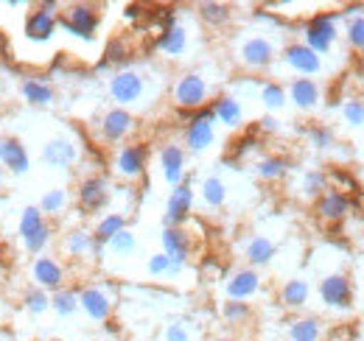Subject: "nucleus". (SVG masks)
<instances>
[{"label":"nucleus","instance_id":"f257e3e1","mask_svg":"<svg viewBox=\"0 0 364 341\" xmlns=\"http://www.w3.org/2000/svg\"><path fill=\"white\" fill-rule=\"evenodd\" d=\"M17 232H20V241H23V247H26L28 255H43L48 249V244H50V238H53L50 235L53 229H50L48 218L34 205L23 207L20 221H17Z\"/></svg>","mask_w":364,"mask_h":341},{"label":"nucleus","instance_id":"f03ea898","mask_svg":"<svg viewBox=\"0 0 364 341\" xmlns=\"http://www.w3.org/2000/svg\"><path fill=\"white\" fill-rule=\"evenodd\" d=\"M98 23H101V14L90 3H73L65 9V14H59V28L68 31L70 37H82V40H92Z\"/></svg>","mask_w":364,"mask_h":341},{"label":"nucleus","instance_id":"7ed1b4c3","mask_svg":"<svg viewBox=\"0 0 364 341\" xmlns=\"http://www.w3.org/2000/svg\"><path fill=\"white\" fill-rule=\"evenodd\" d=\"M109 98L127 109V107H137L146 98V76L140 70H118L109 79Z\"/></svg>","mask_w":364,"mask_h":341},{"label":"nucleus","instance_id":"20e7f679","mask_svg":"<svg viewBox=\"0 0 364 341\" xmlns=\"http://www.w3.org/2000/svg\"><path fill=\"white\" fill-rule=\"evenodd\" d=\"M216 140V118H213V109L210 107H202L191 115L188 126H185V146L191 151H208Z\"/></svg>","mask_w":364,"mask_h":341},{"label":"nucleus","instance_id":"39448f33","mask_svg":"<svg viewBox=\"0 0 364 341\" xmlns=\"http://www.w3.org/2000/svg\"><path fill=\"white\" fill-rule=\"evenodd\" d=\"M336 14H314L303 28V45L311 48L317 56L328 53L336 43Z\"/></svg>","mask_w":364,"mask_h":341},{"label":"nucleus","instance_id":"423d86ee","mask_svg":"<svg viewBox=\"0 0 364 341\" xmlns=\"http://www.w3.org/2000/svg\"><path fill=\"white\" fill-rule=\"evenodd\" d=\"M56 26H59L56 3H40V6H34L28 11L26 26H23V34H26L28 43H48L56 34Z\"/></svg>","mask_w":364,"mask_h":341},{"label":"nucleus","instance_id":"0eeeda50","mask_svg":"<svg viewBox=\"0 0 364 341\" xmlns=\"http://www.w3.org/2000/svg\"><path fill=\"white\" fill-rule=\"evenodd\" d=\"M274 56H277V48L269 37H264V34H252V37H244L241 43H238V62L244 65V67H250V70H264V67H269L274 62Z\"/></svg>","mask_w":364,"mask_h":341},{"label":"nucleus","instance_id":"6e6552de","mask_svg":"<svg viewBox=\"0 0 364 341\" xmlns=\"http://www.w3.org/2000/svg\"><path fill=\"white\" fill-rule=\"evenodd\" d=\"M171 95H174V104L177 107L196 112V109L205 107V101L210 95V85H208V79L202 73H185L180 82L174 85Z\"/></svg>","mask_w":364,"mask_h":341},{"label":"nucleus","instance_id":"1a4fd4ad","mask_svg":"<svg viewBox=\"0 0 364 341\" xmlns=\"http://www.w3.org/2000/svg\"><path fill=\"white\" fill-rule=\"evenodd\" d=\"M280 59H283V65L289 70L297 73V79H311V76L322 73V56H317L311 48H306L303 43L286 45L283 53H280Z\"/></svg>","mask_w":364,"mask_h":341},{"label":"nucleus","instance_id":"9d476101","mask_svg":"<svg viewBox=\"0 0 364 341\" xmlns=\"http://www.w3.org/2000/svg\"><path fill=\"white\" fill-rule=\"evenodd\" d=\"M65 277H68V271H65L62 260H56V257L50 255L34 257V263H31V280H34L37 288L53 294V291L65 288Z\"/></svg>","mask_w":364,"mask_h":341},{"label":"nucleus","instance_id":"9b49d317","mask_svg":"<svg viewBox=\"0 0 364 341\" xmlns=\"http://www.w3.org/2000/svg\"><path fill=\"white\" fill-rule=\"evenodd\" d=\"M109 196H112L109 182H107V176H101V173L85 176V179L79 182V205H82V210H87V213L104 210V207L109 205Z\"/></svg>","mask_w":364,"mask_h":341},{"label":"nucleus","instance_id":"f8f14e48","mask_svg":"<svg viewBox=\"0 0 364 341\" xmlns=\"http://www.w3.org/2000/svg\"><path fill=\"white\" fill-rule=\"evenodd\" d=\"M79 308L87 313V319H92V322H107L112 316L115 299L104 286H85L79 291Z\"/></svg>","mask_w":364,"mask_h":341},{"label":"nucleus","instance_id":"ddd939ff","mask_svg":"<svg viewBox=\"0 0 364 341\" xmlns=\"http://www.w3.org/2000/svg\"><path fill=\"white\" fill-rule=\"evenodd\" d=\"M76 160H79V146L68 134L50 137L46 146H43V163L50 166V168H73Z\"/></svg>","mask_w":364,"mask_h":341},{"label":"nucleus","instance_id":"4468645a","mask_svg":"<svg viewBox=\"0 0 364 341\" xmlns=\"http://www.w3.org/2000/svg\"><path fill=\"white\" fill-rule=\"evenodd\" d=\"M146 163H149V148L143 143H129V146H121L115 151V173L124 176V179H137L143 176L146 170Z\"/></svg>","mask_w":364,"mask_h":341},{"label":"nucleus","instance_id":"2eb2a0df","mask_svg":"<svg viewBox=\"0 0 364 341\" xmlns=\"http://www.w3.org/2000/svg\"><path fill=\"white\" fill-rule=\"evenodd\" d=\"M193 199H196V196H193L191 182H182L177 188H171L168 202H166V227H182V224L191 218Z\"/></svg>","mask_w":364,"mask_h":341},{"label":"nucleus","instance_id":"dca6fc26","mask_svg":"<svg viewBox=\"0 0 364 341\" xmlns=\"http://www.w3.org/2000/svg\"><path fill=\"white\" fill-rule=\"evenodd\" d=\"M0 168L14 173V176H20V173L31 168V154L23 146L20 137H11V134L0 137Z\"/></svg>","mask_w":364,"mask_h":341},{"label":"nucleus","instance_id":"f3484780","mask_svg":"<svg viewBox=\"0 0 364 341\" xmlns=\"http://www.w3.org/2000/svg\"><path fill=\"white\" fill-rule=\"evenodd\" d=\"M319 299L328 308H350L353 305V286L345 274H328L319 280Z\"/></svg>","mask_w":364,"mask_h":341},{"label":"nucleus","instance_id":"a211bd4d","mask_svg":"<svg viewBox=\"0 0 364 341\" xmlns=\"http://www.w3.org/2000/svg\"><path fill=\"white\" fill-rule=\"evenodd\" d=\"M98 131H101V137H104L107 143H121V140H127V137L135 131V118H132L129 109L115 107V109H109V112L101 118Z\"/></svg>","mask_w":364,"mask_h":341},{"label":"nucleus","instance_id":"6ab92c4d","mask_svg":"<svg viewBox=\"0 0 364 341\" xmlns=\"http://www.w3.org/2000/svg\"><path fill=\"white\" fill-rule=\"evenodd\" d=\"M225 291L228 299H238V302H247L250 297H255L261 291V274L255 269H235L225 283Z\"/></svg>","mask_w":364,"mask_h":341},{"label":"nucleus","instance_id":"aec40b11","mask_svg":"<svg viewBox=\"0 0 364 341\" xmlns=\"http://www.w3.org/2000/svg\"><path fill=\"white\" fill-rule=\"evenodd\" d=\"M160 170L171 188L182 185L185 182V148L177 143H166L160 148Z\"/></svg>","mask_w":364,"mask_h":341},{"label":"nucleus","instance_id":"412c9836","mask_svg":"<svg viewBox=\"0 0 364 341\" xmlns=\"http://www.w3.org/2000/svg\"><path fill=\"white\" fill-rule=\"evenodd\" d=\"M160 244H163V255H168L174 263H188L193 244H191V235L182 227H166L163 235H160Z\"/></svg>","mask_w":364,"mask_h":341},{"label":"nucleus","instance_id":"4be33fe9","mask_svg":"<svg viewBox=\"0 0 364 341\" xmlns=\"http://www.w3.org/2000/svg\"><path fill=\"white\" fill-rule=\"evenodd\" d=\"M286 98H289L297 109L309 112V109H314L319 104V85L314 79H291L289 87H286Z\"/></svg>","mask_w":364,"mask_h":341},{"label":"nucleus","instance_id":"5701e85b","mask_svg":"<svg viewBox=\"0 0 364 341\" xmlns=\"http://www.w3.org/2000/svg\"><path fill=\"white\" fill-rule=\"evenodd\" d=\"M350 210V202L342 190H325L317 199V213L322 221H342Z\"/></svg>","mask_w":364,"mask_h":341},{"label":"nucleus","instance_id":"b1692460","mask_svg":"<svg viewBox=\"0 0 364 341\" xmlns=\"http://www.w3.org/2000/svg\"><path fill=\"white\" fill-rule=\"evenodd\" d=\"M210 109H213V118L222 124V126H241V121H244V107H241V101L235 98V95H219L213 104H210Z\"/></svg>","mask_w":364,"mask_h":341},{"label":"nucleus","instance_id":"393cba45","mask_svg":"<svg viewBox=\"0 0 364 341\" xmlns=\"http://www.w3.org/2000/svg\"><path fill=\"white\" fill-rule=\"evenodd\" d=\"M274 252H277V247H274L272 238H267V235H255V238H250L247 247H244V257H247L250 269H261V266L272 263Z\"/></svg>","mask_w":364,"mask_h":341},{"label":"nucleus","instance_id":"a878e982","mask_svg":"<svg viewBox=\"0 0 364 341\" xmlns=\"http://www.w3.org/2000/svg\"><path fill=\"white\" fill-rule=\"evenodd\" d=\"M121 229H127V215L124 213H107L98 224H95V229H92V241H95V249L101 252Z\"/></svg>","mask_w":364,"mask_h":341},{"label":"nucleus","instance_id":"bb28decb","mask_svg":"<svg viewBox=\"0 0 364 341\" xmlns=\"http://www.w3.org/2000/svg\"><path fill=\"white\" fill-rule=\"evenodd\" d=\"M62 249L68 257H87V255H98L95 249V241H92V232L90 229H70L62 241Z\"/></svg>","mask_w":364,"mask_h":341},{"label":"nucleus","instance_id":"cd10ccee","mask_svg":"<svg viewBox=\"0 0 364 341\" xmlns=\"http://www.w3.org/2000/svg\"><path fill=\"white\" fill-rule=\"evenodd\" d=\"M157 48L166 53V56H182L185 48H188V31L182 28L180 23L174 20L171 26L163 28V34L157 37Z\"/></svg>","mask_w":364,"mask_h":341},{"label":"nucleus","instance_id":"c85d7f7f","mask_svg":"<svg viewBox=\"0 0 364 341\" xmlns=\"http://www.w3.org/2000/svg\"><path fill=\"white\" fill-rule=\"evenodd\" d=\"M20 92H23V98H26L31 107H48V104H53V98H56L53 87L48 85L46 79H34V76L20 85Z\"/></svg>","mask_w":364,"mask_h":341},{"label":"nucleus","instance_id":"c756f323","mask_svg":"<svg viewBox=\"0 0 364 341\" xmlns=\"http://www.w3.org/2000/svg\"><path fill=\"white\" fill-rule=\"evenodd\" d=\"M309 297H311V286H309L306 280H300V277L283 283V288H280V302H283L286 308H291V310L306 308Z\"/></svg>","mask_w":364,"mask_h":341},{"label":"nucleus","instance_id":"7c9ffc66","mask_svg":"<svg viewBox=\"0 0 364 341\" xmlns=\"http://www.w3.org/2000/svg\"><path fill=\"white\" fill-rule=\"evenodd\" d=\"M182 271H185V263H174L171 257L163 255V252H157V255H151L146 260V274H149V277L174 280V277H180Z\"/></svg>","mask_w":364,"mask_h":341},{"label":"nucleus","instance_id":"2f4dec72","mask_svg":"<svg viewBox=\"0 0 364 341\" xmlns=\"http://www.w3.org/2000/svg\"><path fill=\"white\" fill-rule=\"evenodd\" d=\"M286 339L289 341H319L322 339V325L314 316H306V319H294L286 330Z\"/></svg>","mask_w":364,"mask_h":341},{"label":"nucleus","instance_id":"473e14b6","mask_svg":"<svg viewBox=\"0 0 364 341\" xmlns=\"http://www.w3.org/2000/svg\"><path fill=\"white\" fill-rule=\"evenodd\" d=\"M68 205H70V193H68V188H50L43 193V199H40V213L50 215V218H56L59 213H65L68 210Z\"/></svg>","mask_w":364,"mask_h":341},{"label":"nucleus","instance_id":"72a5a7b5","mask_svg":"<svg viewBox=\"0 0 364 341\" xmlns=\"http://www.w3.org/2000/svg\"><path fill=\"white\" fill-rule=\"evenodd\" d=\"M199 196L208 207L219 210L225 202H228V185L219 179V176H205L202 179V188H199Z\"/></svg>","mask_w":364,"mask_h":341},{"label":"nucleus","instance_id":"f704fd0d","mask_svg":"<svg viewBox=\"0 0 364 341\" xmlns=\"http://www.w3.org/2000/svg\"><path fill=\"white\" fill-rule=\"evenodd\" d=\"M325 190H328V176L317 168L306 170V173L300 176V182H297V193H300L303 199H319Z\"/></svg>","mask_w":364,"mask_h":341},{"label":"nucleus","instance_id":"c9c22d12","mask_svg":"<svg viewBox=\"0 0 364 341\" xmlns=\"http://www.w3.org/2000/svg\"><path fill=\"white\" fill-rule=\"evenodd\" d=\"M50 310L62 319H70L79 310V291L76 288H59L50 294Z\"/></svg>","mask_w":364,"mask_h":341},{"label":"nucleus","instance_id":"e433bc0d","mask_svg":"<svg viewBox=\"0 0 364 341\" xmlns=\"http://www.w3.org/2000/svg\"><path fill=\"white\" fill-rule=\"evenodd\" d=\"M23 308L28 310V316H43L46 310H50V294L31 286L26 294H23Z\"/></svg>","mask_w":364,"mask_h":341},{"label":"nucleus","instance_id":"4c0bfd02","mask_svg":"<svg viewBox=\"0 0 364 341\" xmlns=\"http://www.w3.org/2000/svg\"><path fill=\"white\" fill-rule=\"evenodd\" d=\"M255 170H258L261 179L277 182V179H283L289 173V160H283V157H264V160H258Z\"/></svg>","mask_w":364,"mask_h":341},{"label":"nucleus","instance_id":"58836bf2","mask_svg":"<svg viewBox=\"0 0 364 341\" xmlns=\"http://www.w3.org/2000/svg\"><path fill=\"white\" fill-rule=\"evenodd\" d=\"M107 252H112L115 257H129V255H135V249H137V238H135V232L127 227V229H121L107 247H104Z\"/></svg>","mask_w":364,"mask_h":341},{"label":"nucleus","instance_id":"ea45409f","mask_svg":"<svg viewBox=\"0 0 364 341\" xmlns=\"http://www.w3.org/2000/svg\"><path fill=\"white\" fill-rule=\"evenodd\" d=\"M199 17L208 23V26H225L230 17H232V11H230V6L225 3H199Z\"/></svg>","mask_w":364,"mask_h":341},{"label":"nucleus","instance_id":"a19ab883","mask_svg":"<svg viewBox=\"0 0 364 341\" xmlns=\"http://www.w3.org/2000/svg\"><path fill=\"white\" fill-rule=\"evenodd\" d=\"M261 104L267 109H283V104H286V87L277 85V82L261 85Z\"/></svg>","mask_w":364,"mask_h":341},{"label":"nucleus","instance_id":"79ce46f5","mask_svg":"<svg viewBox=\"0 0 364 341\" xmlns=\"http://www.w3.org/2000/svg\"><path fill=\"white\" fill-rule=\"evenodd\" d=\"M250 302H238V299H228L225 305H222V316L228 319L230 325H241V322H247L250 319Z\"/></svg>","mask_w":364,"mask_h":341},{"label":"nucleus","instance_id":"37998d69","mask_svg":"<svg viewBox=\"0 0 364 341\" xmlns=\"http://www.w3.org/2000/svg\"><path fill=\"white\" fill-rule=\"evenodd\" d=\"M309 140L314 148H331L333 146V129L325 126V124H314V126H309Z\"/></svg>","mask_w":364,"mask_h":341},{"label":"nucleus","instance_id":"c03bdc74","mask_svg":"<svg viewBox=\"0 0 364 341\" xmlns=\"http://www.w3.org/2000/svg\"><path fill=\"white\" fill-rule=\"evenodd\" d=\"M342 118H345L348 126H364V104L362 101H356V98L345 101V107H342Z\"/></svg>","mask_w":364,"mask_h":341},{"label":"nucleus","instance_id":"a18cd8bd","mask_svg":"<svg viewBox=\"0 0 364 341\" xmlns=\"http://www.w3.org/2000/svg\"><path fill=\"white\" fill-rule=\"evenodd\" d=\"M348 43L356 50H364V17H353L348 23Z\"/></svg>","mask_w":364,"mask_h":341},{"label":"nucleus","instance_id":"49530a36","mask_svg":"<svg viewBox=\"0 0 364 341\" xmlns=\"http://www.w3.org/2000/svg\"><path fill=\"white\" fill-rule=\"evenodd\" d=\"M163 341H191V330L182 322H171L163 330Z\"/></svg>","mask_w":364,"mask_h":341},{"label":"nucleus","instance_id":"de8ad7c7","mask_svg":"<svg viewBox=\"0 0 364 341\" xmlns=\"http://www.w3.org/2000/svg\"><path fill=\"white\" fill-rule=\"evenodd\" d=\"M261 129H267V131H274V129H277V121H274V118H269V115H267V118L261 121Z\"/></svg>","mask_w":364,"mask_h":341},{"label":"nucleus","instance_id":"09e8293b","mask_svg":"<svg viewBox=\"0 0 364 341\" xmlns=\"http://www.w3.org/2000/svg\"><path fill=\"white\" fill-rule=\"evenodd\" d=\"M3 182H6V170L0 168V190H3Z\"/></svg>","mask_w":364,"mask_h":341},{"label":"nucleus","instance_id":"8fccbe9b","mask_svg":"<svg viewBox=\"0 0 364 341\" xmlns=\"http://www.w3.org/2000/svg\"><path fill=\"white\" fill-rule=\"evenodd\" d=\"M213 341H235V339H228V336H219V339H213Z\"/></svg>","mask_w":364,"mask_h":341},{"label":"nucleus","instance_id":"3c124183","mask_svg":"<svg viewBox=\"0 0 364 341\" xmlns=\"http://www.w3.org/2000/svg\"><path fill=\"white\" fill-rule=\"evenodd\" d=\"M0 316H3V305H0Z\"/></svg>","mask_w":364,"mask_h":341}]
</instances>
